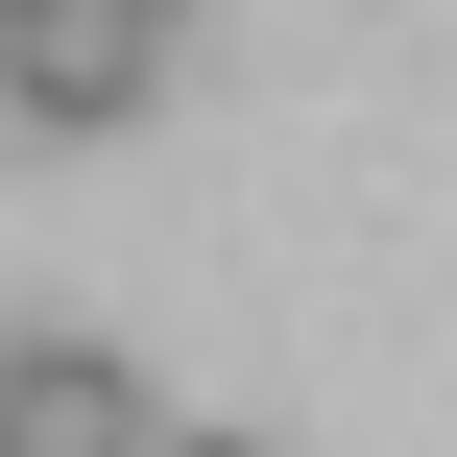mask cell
Instances as JSON below:
<instances>
[{
	"label": "cell",
	"instance_id": "cell-3",
	"mask_svg": "<svg viewBox=\"0 0 457 457\" xmlns=\"http://www.w3.org/2000/svg\"><path fill=\"white\" fill-rule=\"evenodd\" d=\"M169 457H265V434H169Z\"/></svg>",
	"mask_w": 457,
	"mask_h": 457
},
{
	"label": "cell",
	"instance_id": "cell-1",
	"mask_svg": "<svg viewBox=\"0 0 457 457\" xmlns=\"http://www.w3.org/2000/svg\"><path fill=\"white\" fill-rule=\"evenodd\" d=\"M145 96H169V24L145 0H0V120L24 145H120Z\"/></svg>",
	"mask_w": 457,
	"mask_h": 457
},
{
	"label": "cell",
	"instance_id": "cell-2",
	"mask_svg": "<svg viewBox=\"0 0 457 457\" xmlns=\"http://www.w3.org/2000/svg\"><path fill=\"white\" fill-rule=\"evenodd\" d=\"M0 457H169L120 337H0Z\"/></svg>",
	"mask_w": 457,
	"mask_h": 457
},
{
	"label": "cell",
	"instance_id": "cell-4",
	"mask_svg": "<svg viewBox=\"0 0 457 457\" xmlns=\"http://www.w3.org/2000/svg\"><path fill=\"white\" fill-rule=\"evenodd\" d=\"M145 24H193V0H145Z\"/></svg>",
	"mask_w": 457,
	"mask_h": 457
}]
</instances>
